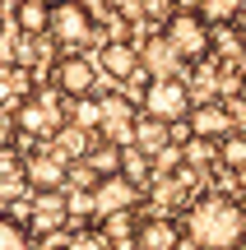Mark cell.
Listing matches in <instances>:
<instances>
[{
	"instance_id": "cell-1",
	"label": "cell",
	"mask_w": 246,
	"mask_h": 250,
	"mask_svg": "<svg viewBox=\"0 0 246 250\" xmlns=\"http://www.w3.org/2000/svg\"><path fill=\"white\" fill-rule=\"evenodd\" d=\"M181 236L195 250H242V241H246V208L232 195L204 190V195H195L191 204H186Z\"/></svg>"
},
{
	"instance_id": "cell-2",
	"label": "cell",
	"mask_w": 246,
	"mask_h": 250,
	"mask_svg": "<svg viewBox=\"0 0 246 250\" xmlns=\"http://www.w3.org/2000/svg\"><path fill=\"white\" fill-rule=\"evenodd\" d=\"M163 42H167V51H172L177 61L200 65L204 56L214 51V28L204 23L195 9H172V14L163 19Z\"/></svg>"
},
{
	"instance_id": "cell-3",
	"label": "cell",
	"mask_w": 246,
	"mask_h": 250,
	"mask_svg": "<svg viewBox=\"0 0 246 250\" xmlns=\"http://www.w3.org/2000/svg\"><path fill=\"white\" fill-rule=\"evenodd\" d=\"M14 130H23L28 139H56L65 130V98L56 88H33L14 107Z\"/></svg>"
},
{
	"instance_id": "cell-4",
	"label": "cell",
	"mask_w": 246,
	"mask_h": 250,
	"mask_svg": "<svg viewBox=\"0 0 246 250\" xmlns=\"http://www.w3.org/2000/svg\"><path fill=\"white\" fill-rule=\"evenodd\" d=\"M139 116L158 121V125H177L191 116V88H186L177 74H154L144 83V98H139Z\"/></svg>"
},
{
	"instance_id": "cell-5",
	"label": "cell",
	"mask_w": 246,
	"mask_h": 250,
	"mask_svg": "<svg viewBox=\"0 0 246 250\" xmlns=\"http://www.w3.org/2000/svg\"><path fill=\"white\" fill-rule=\"evenodd\" d=\"M46 37L65 51H84L93 42V14L84 0H51V23H46Z\"/></svg>"
},
{
	"instance_id": "cell-6",
	"label": "cell",
	"mask_w": 246,
	"mask_h": 250,
	"mask_svg": "<svg viewBox=\"0 0 246 250\" xmlns=\"http://www.w3.org/2000/svg\"><path fill=\"white\" fill-rule=\"evenodd\" d=\"M135 125H139V107L126 98V93H102L98 98V134L102 144H116V148H130L135 144Z\"/></svg>"
},
{
	"instance_id": "cell-7",
	"label": "cell",
	"mask_w": 246,
	"mask_h": 250,
	"mask_svg": "<svg viewBox=\"0 0 246 250\" xmlns=\"http://www.w3.org/2000/svg\"><path fill=\"white\" fill-rule=\"evenodd\" d=\"M93 83H98V65H93L84 51H70V56H61V61H56V70H51V88L61 93L65 102L93 98Z\"/></svg>"
},
{
	"instance_id": "cell-8",
	"label": "cell",
	"mask_w": 246,
	"mask_h": 250,
	"mask_svg": "<svg viewBox=\"0 0 246 250\" xmlns=\"http://www.w3.org/2000/svg\"><path fill=\"white\" fill-rule=\"evenodd\" d=\"M89 204L98 208L102 218H112V213H135L139 186H135V181H126L121 171H116V176H102V181H93V186H89Z\"/></svg>"
},
{
	"instance_id": "cell-9",
	"label": "cell",
	"mask_w": 246,
	"mask_h": 250,
	"mask_svg": "<svg viewBox=\"0 0 246 250\" xmlns=\"http://www.w3.org/2000/svg\"><path fill=\"white\" fill-rule=\"evenodd\" d=\"M186 130H191V139H228L237 125H232V111L223 107V102H200V107H191V116H186Z\"/></svg>"
},
{
	"instance_id": "cell-10",
	"label": "cell",
	"mask_w": 246,
	"mask_h": 250,
	"mask_svg": "<svg viewBox=\"0 0 246 250\" xmlns=\"http://www.w3.org/2000/svg\"><path fill=\"white\" fill-rule=\"evenodd\" d=\"M65 223H70V204L61 199V190H56V195H33V204H28V236L33 232L51 236V232H61Z\"/></svg>"
},
{
	"instance_id": "cell-11",
	"label": "cell",
	"mask_w": 246,
	"mask_h": 250,
	"mask_svg": "<svg viewBox=\"0 0 246 250\" xmlns=\"http://www.w3.org/2000/svg\"><path fill=\"white\" fill-rule=\"evenodd\" d=\"M65 158H56V153H33V158L23 162V181L37 190V195H56V190L65 186Z\"/></svg>"
},
{
	"instance_id": "cell-12",
	"label": "cell",
	"mask_w": 246,
	"mask_h": 250,
	"mask_svg": "<svg viewBox=\"0 0 246 250\" xmlns=\"http://www.w3.org/2000/svg\"><path fill=\"white\" fill-rule=\"evenodd\" d=\"M14 23L23 37H42L51 23V0H14Z\"/></svg>"
},
{
	"instance_id": "cell-13",
	"label": "cell",
	"mask_w": 246,
	"mask_h": 250,
	"mask_svg": "<svg viewBox=\"0 0 246 250\" xmlns=\"http://www.w3.org/2000/svg\"><path fill=\"white\" fill-rule=\"evenodd\" d=\"M102 70L112 74V79H135L139 74V56L130 42H107L102 46Z\"/></svg>"
},
{
	"instance_id": "cell-14",
	"label": "cell",
	"mask_w": 246,
	"mask_h": 250,
	"mask_svg": "<svg viewBox=\"0 0 246 250\" xmlns=\"http://www.w3.org/2000/svg\"><path fill=\"white\" fill-rule=\"evenodd\" d=\"M102 236H107L112 250H135V241H139L135 213H112V218H102Z\"/></svg>"
},
{
	"instance_id": "cell-15",
	"label": "cell",
	"mask_w": 246,
	"mask_h": 250,
	"mask_svg": "<svg viewBox=\"0 0 246 250\" xmlns=\"http://www.w3.org/2000/svg\"><path fill=\"white\" fill-rule=\"evenodd\" d=\"M195 14L209 28H223V23H237L246 14V0H195Z\"/></svg>"
},
{
	"instance_id": "cell-16",
	"label": "cell",
	"mask_w": 246,
	"mask_h": 250,
	"mask_svg": "<svg viewBox=\"0 0 246 250\" xmlns=\"http://www.w3.org/2000/svg\"><path fill=\"white\" fill-rule=\"evenodd\" d=\"M177 241H181V227L167 223V218H154V223L139 227V246L144 250H177Z\"/></svg>"
},
{
	"instance_id": "cell-17",
	"label": "cell",
	"mask_w": 246,
	"mask_h": 250,
	"mask_svg": "<svg viewBox=\"0 0 246 250\" xmlns=\"http://www.w3.org/2000/svg\"><path fill=\"white\" fill-rule=\"evenodd\" d=\"M28 93H33V79H28L23 65H9V70H0V107H19Z\"/></svg>"
},
{
	"instance_id": "cell-18",
	"label": "cell",
	"mask_w": 246,
	"mask_h": 250,
	"mask_svg": "<svg viewBox=\"0 0 246 250\" xmlns=\"http://www.w3.org/2000/svg\"><path fill=\"white\" fill-rule=\"evenodd\" d=\"M84 167L93 171V181L116 176V171H121V148H116V144H93V148L84 153Z\"/></svg>"
},
{
	"instance_id": "cell-19",
	"label": "cell",
	"mask_w": 246,
	"mask_h": 250,
	"mask_svg": "<svg viewBox=\"0 0 246 250\" xmlns=\"http://www.w3.org/2000/svg\"><path fill=\"white\" fill-rule=\"evenodd\" d=\"M0 250H33L28 227L19 223V218H9V213H0Z\"/></svg>"
},
{
	"instance_id": "cell-20",
	"label": "cell",
	"mask_w": 246,
	"mask_h": 250,
	"mask_svg": "<svg viewBox=\"0 0 246 250\" xmlns=\"http://www.w3.org/2000/svg\"><path fill=\"white\" fill-rule=\"evenodd\" d=\"M219 167L246 171V134H237V130H232L228 139H219Z\"/></svg>"
},
{
	"instance_id": "cell-21",
	"label": "cell",
	"mask_w": 246,
	"mask_h": 250,
	"mask_svg": "<svg viewBox=\"0 0 246 250\" xmlns=\"http://www.w3.org/2000/svg\"><path fill=\"white\" fill-rule=\"evenodd\" d=\"M167 144V130L158 121H149V116H139V125H135V148L139 153H158Z\"/></svg>"
},
{
	"instance_id": "cell-22",
	"label": "cell",
	"mask_w": 246,
	"mask_h": 250,
	"mask_svg": "<svg viewBox=\"0 0 246 250\" xmlns=\"http://www.w3.org/2000/svg\"><path fill=\"white\" fill-rule=\"evenodd\" d=\"M149 171H154V167H149V153H139L135 144H130V148H121V176H126V181H135V186H139Z\"/></svg>"
},
{
	"instance_id": "cell-23",
	"label": "cell",
	"mask_w": 246,
	"mask_h": 250,
	"mask_svg": "<svg viewBox=\"0 0 246 250\" xmlns=\"http://www.w3.org/2000/svg\"><path fill=\"white\" fill-rule=\"evenodd\" d=\"M65 121H74L79 130H98V98H79L65 107Z\"/></svg>"
},
{
	"instance_id": "cell-24",
	"label": "cell",
	"mask_w": 246,
	"mask_h": 250,
	"mask_svg": "<svg viewBox=\"0 0 246 250\" xmlns=\"http://www.w3.org/2000/svg\"><path fill=\"white\" fill-rule=\"evenodd\" d=\"M61 250H112V246H107V236H102V232H74Z\"/></svg>"
},
{
	"instance_id": "cell-25",
	"label": "cell",
	"mask_w": 246,
	"mask_h": 250,
	"mask_svg": "<svg viewBox=\"0 0 246 250\" xmlns=\"http://www.w3.org/2000/svg\"><path fill=\"white\" fill-rule=\"evenodd\" d=\"M232 28H237V42L246 46V14H242V19H237V23H232Z\"/></svg>"
},
{
	"instance_id": "cell-26",
	"label": "cell",
	"mask_w": 246,
	"mask_h": 250,
	"mask_svg": "<svg viewBox=\"0 0 246 250\" xmlns=\"http://www.w3.org/2000/svg\"><path fill=\"white\" fill-rule=\"evenodd\" d=\"M112 5H126V0H112Z\"/></svg>"
},
{
	"instance_id": "cell-27",
	"label": "cell",
	"mask_w": 246,
	"mask_h": 250,
	"mask_svg": "<svg viewBox=\"0 0 246 250\" xmlns=\"http://www.w3.org/2000/svg\"><path fill=\"white\" fill-rule=\"evenodd\" d=\"M0 33H5V19H0Z\"/></svg>"
}]
</instances>
